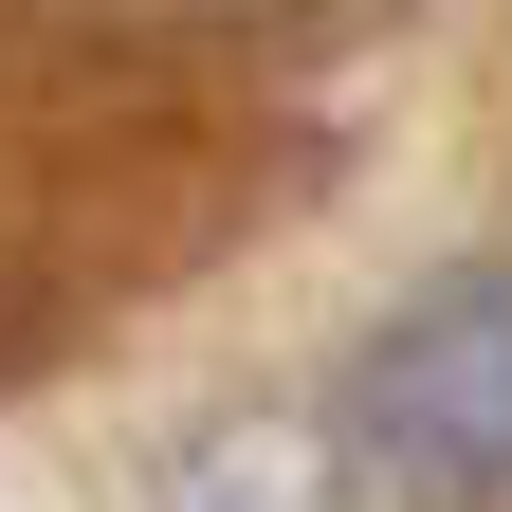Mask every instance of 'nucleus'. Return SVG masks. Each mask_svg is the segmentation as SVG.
<instances>
[{
  "mask_svg": "<svg viewBox=\"0 0 512 512\" xmlns=\"http://www.w3.org/2000/svg\"><path fill=\"white\" fill-rule=\"evenodd\" d=\"M147 512H439V494H403L348 421L238 403V421H202V439L165 458V494H147Z\"/></svg>",
  "mask_w": 512,
  "mask_h": 512,
  "instance_id": "obj_2",
  "label": "nucleus"
},
{
  "mask_svg": "<svg viewBox=\"0 0 512 512\" xmlns=\"http://www.w3.org/2000/svg\"><path fill=\"white\" fill-rule=\"evenodd\" d=\"M330 421L366 439L403 494H512V256H458V275H421L384 330L348 348Z\"/></svg>",
  "mask_w": 512,
  "mask_h": 512,
  "instance_id": "obj_1",
  "label": "nucleus"
}]
</instances>
